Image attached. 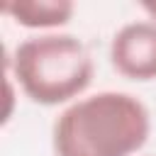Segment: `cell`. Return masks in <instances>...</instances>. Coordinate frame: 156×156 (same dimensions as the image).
I'll return each mask as SVG.
<instances>
[{
  "label": "cell",
  "mask_w": 156,
  "mask_h": 156,
  "mask_svg": "<svg viewBox=\"0 0 156 156\" xmlns=\"http://www.w3.org/2000/svg\"><path fill=\"white\" fill-rule=\"evenodd\" d=\"M22 93L37 105H61L78 98L93 80V56L73 34H39L24 39L15 54H5Z\"/></svg>",
  "instance_id": "cell-2"
},
{
  "label": "cell",
  "mask_w": 156,
  "mask_h": 156,
  "mask_svg": "<svg viewBox=\"0 0 156 156\" xmlns=\"http://www.w3.org/2000/svg\"><path fill=\"white\" fill-rule=\"evenodd\" d=\"M141 10L151 17V22H156V0H151V2H141Z\"/></svg>",
  "instance_id": "cell-5"
},
{
  "label": "cell",
  "mask_w": 156,
  "mask_h": 156,
  "mask_svg": "<svg viewBox=\"0 0 156 156\" xmlns=\"http://www.w3.org/2000/svg\"><path fill=\"white\" fill-rule=\"evenodd\" d=\"M151 132L146 105L117 90L76 100L54 122L56 156H132Z\"/></svg>",
  "instance_id": "cell-1"
},
{
  "label": "cell",
  "mask_w": 156,
  "mask_h": 156,
  "mask_svg": "<svg viewBox=\"0 0 156 156\" xmlns=\"http://www.w3.org/2000/svg\"><path fill=\"white\" fill-rule=\"evenodd\" d=\"M110 61L129 80H156V22L124 24L112 37Z\"/></svg>",
  "instance_id": "cell-3"
},
{
  "label": "cell",
  "mask_w": 156,
  "mask_h": 156,
  "mask_svg": "<svg viewBox=\"0 0 156 156\" xmlns=\"http://www.w3.org/2000/svg\"><path fill=\"white\" fill-rule=\"evenodd\" d=\"M0 10L27 29L63 27L73 17L71 0H10V2H2Z\"/></svg>",
  "instance_id": "cell-4"
}]
</instances>
